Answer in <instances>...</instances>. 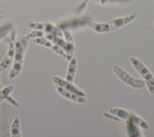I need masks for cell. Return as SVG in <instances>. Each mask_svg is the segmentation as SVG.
I'll use <instances>...</instances> for the list:
<instances>
[{
    "label": "cell",
    "instance_id": "9",
    "mask_svg": "<svg viewBox=\"0 0 154 137\" xmlns=\"http://www.w3.org/2000/svg\"><path fill=\"white\" fill-rule=\"evenodd\" d=\"M76 69H77V60H76V58L73 57L72 59L69 61L67 74L66 76V80L70 82H73Z\"/></svg>",
    "mask_w": 154,
    "mask_h": 137
},
{
    "label": "cell",
    "instance_id": "10",
    "mask_svg": "<svg viewBox=\"0 0 154 137\" xmlns=\"http://www.w3.org/2000/svg\"><path fill=\"white\" fill-rule=\"evenodd\" d=\"M11 136L20 137V120L18 116H15L11 126Z\"/></svg>",
    "mask_w": 154,
    "mask_h": 137
},
{
    "label": "cell",
    "instance_id": "1",
    "mask_svg": "<svg viewBox=\"0 0 154 137\" xmlns=\"http://www.w3.org/2000/svg\"><path fill=\"white\" fill-rule=\"evenodd\" d=\"M137 16V14H132L128 16L115 18L106 22H96L87 21V25L94 32L97 33H105L111 32L116 29L125 26L133 21Z\"/></svg>",
    "mask_w": 154,
    "mask_h": 137
},
{
    "label": "cell",
    "instance_id": "11",
    "mask_svg": "<svg viewBox=\"0 0 154 137\" xmlns=\"http://www.w3.org/2000/svg\"><path fill=\"white\" fill-rule=\"evenodd\" d=\"M109 112L112 114H114L116 115L117 116L119 117L120 118L122 119L123 121H127L131 113L128 111L126 110L125 109H122V108H114V109H109Z\"/></svg>",
    "mask_w": 154,
    "mask_h": 137
},
{
    "label": "cell",
    "instance_id": "12",
    "mask_svg": "<svg viewBox=\"0 0 154 137\" xmlns=\"http://www.w3.org/2000/svg\"><path fill=\"white\" fill-rule=\"evenodd\" d=\"M63 48L66 53V59L67 61L69 62L73 57L75 51V45L73 41L66 42V43Z\"/></svg>",
    "mask_w": 154,
    "mask_h": 137
},
{
    "label": "cell",
    "instance_id": "16",
    "mask_svg": "<svg viewBox=\"0 0 154 137\" xmlns=\"http://www.w3.org/2000/svg\"><path fill=\"white\" fill-rule=\"evenodd\" d=\"M45 34V33L42 30H35L32 31V32L28 33L27 35L25 36V37L29 40L30 39H35L37 37H43Z\"/></svg>",
    "mask_w": 154,
    "mask_h": 137
},
{
    "label": "cell",
    "instance_id": "13",
    "mask_svg": "<svg viewBox=\"0 0 154 137\" xmlns=\"http://www.w3.org/2000/svg\"><path fill=\"white\" fill-rule=\"evenodd\" d=\"M14 89L13 85H8L0 90V103L6 100V98L13 92Z\"/></svg>",
    "mask_w": 154,
    "mask_h": 137
},
{
    "label": "cell",
    "instance_id": "6",
    "mask_svg": "<svg viewBox=\"0 0 154 137\" xmlns=\"http://www.w3.org/2000/svg\"><path fill=\"white\" fill-rule=\"evenodd\" d=\"M16 36V31L13 30L11 31L10 37H8V48L7 54L4 59L0 62V73L6 70L12 63L14 60L15 53V38Z\"/></svg>",
    "mask_w": 154,
    "mask_h": 137
},
{
    "label": "cell",
    "instance_id": "19",
    "mask_svg": "<svg viewBox=\"0 0 154 137\" xmlns=\"http://www.w3.org/2000/svg\"><path fill=\"white\" fill-rule=\"evenodd\" d=\"M6 101H7L8 103H10L11 104H12L13 106H15V107H19V104H18V103L17 102V101H15V100L13 98V97H11V96H10V95L6 98V100H5Z\"/></svg>",
    "mask_w": 154,
    "mask_h": 137
},
{
    "label": "cell",
    "instance_id": "23",
    "mask_svg": "<svg viewBox=\"0 0 154 137\" xmlns=\"http://www.w3.org/2000/svg\"><path fill=\"white\" fill-rule=\"evenodd\" d=\"M153 2H154V0H153Z\"/></svg>",
    "mask_w": 154,
    "mask_h": 137
},
{
    "label": "cell",
    "instance_id": "20",
    "mask_svg": "<svg viewBox=\"0 0 154 137\" xmlns=\"http://www.w3.org/2000/svg\"><path fill=\"white\" fill-rule=\"evenodd\" d=\"M108 0H100V4L102 5H105L106 4V2L108 1Z\"/></svg>",
    "mask_w": 154,
    "mask_h": 137
},
{
    "label": "cell",
    "instance_id": "8",
    "mask_svg": "<svg viewBox=\"0 0 154 137\" xmlns=\"http://www.w3.org/2000/svg\"><path fill=\"white\" fill-rule=\"evenodd\" d=\"M55 88L57 92L63 98L78 103H85L87 102L86 97L80 96L75 93L66 91L64 89L55 85Z\"/></svg>",
    "mask_w": 154,
    "mask_h": 137
},
{
    "label": "cell",
    "instance_id": "14",
    "mask_svg": "<svg viewBox=\"0 0 154 137\" xmlns=\"http://www.w3.org/2000/svg\"><path fill=\"white\" fill-rule=\"evenodd\" d=\"M12 29V25L10 23L3 24L0 25V40L5 37Z\"/></svg>",
    "mask_w": 154,
    "mask_h": 137
},
{
    "label": "cell",
    "instance_id": "15",
    "mask_svg": "<svg viewBox=\"0 0 154 137\" xmlns=\"http://www.w3.org/2000/svg\"><path fill=\"white\" fill-rule=\"evenodd\" d=\"M32 42L34 43H35L36 45L44 46L45 47L50 48H51L52 45H53L51 41H49L46 37H43L32 39Z\"/></svg>",
    "mask_w": 154,
    "mask_h": 137
},
{
    "label": "cell",
    "instance_id": "3",
    "mask_svg": "<svg viewBox=\"0 0 154 137\" xmlns=\"http://www.w3.org/2000/svg\"><path fill=\"white\" fill-rule=\"evenodd\" d=\"M130 62L143 78L149 92L154 94V77L149 69L135 57H131L130 58Z\"/></svg>",
    "mask_w": 154,
    "mask_h": 137
},
{
    "label": "cell",
    "instance_id": "7",
    "mask_svg": "<svg viewBox=\"0 0 154 137\" xmlns=\"http://www.w3.org/2000/svg\"><path fill=\"white\" fill-rule=\"evenodd\" d=\"M52 82L54 83L55 85L58 86L66 91H70L71 92L75 93L77 95L82 97H86V93L79 89L78 87L76 86L75 84H73V82H70L69 81L66 80V79H63L61 77L54 76L52 78Z\"/></svg>",
    "mask_w": 154,
    "mask_h": 137
},
{
    "label": "cell",
    "instance_id": "5",
    "mask_svg": "<svg viewBox=\"0 0 154 137\" xmlns=\"http://www.w3.org/2000/svg\"><path fill=\"white\" fill-rule=\"evenodd\" d=\"M127 121V131L129 136H141V132L138 128L140 127L144 129H149L148 124L141 118L136 114L131 113Z\"/></svg>",
    "mask_w": 154,
    "mask_h": 137
},
{
    "label": "cell",
    "instance_id": "21",
    "mask_svg": "<svg viewBox=\"0 0 154 137\" xmlns=\"http://www.w3.org/2000/svg\"><path fill=\"white\" fill-rule=\"evenodd\" d=\"M2 88H1V83H0V90Z\"/></svg>",
    "mask_w": 154,
    "mask_h": 137
},
{
    "label": "cell",
    "instance_id": "4",
    "mask_svg": "<svg viewBox=\"0 0 154 137\" xmlns=\"http://www.w3.org/2000/svg\"><path fill=\"white\" fill-rule=\"evenodd\" d=\"M112 70L119 80L132 88L141 89L146 86V83L143 80L132 77L118 65H114L112 66Z\"/></svg>",
    "mask_w": 154,
    "mask_h": 137
},
{
    "label": "cell",
    "instance_id": "2",
    "mask_svg": "<svg viewBox=\"0 0 154 137\" xmlns=\"http://www.w3.org/2000/svg\"><path fill=\"white\" fill-rule=\"evenodd\" d=\"M29 40L25 36L18 39L15 42V53L13 60V66L9 72L8 78L13 80L16 78L21 72L26 51L29 44Z\"/></svg>",
    "mask_w": 154,
    "mask_h": 137
},
{
    "label": "cell",
    "instance_id": "22",
    "mask_svg": "<svg viewBox=\"0 0 154 137\" xmlns=\"http://www.w3.org/2000/svg\"><path fill=\"white\" fill-rule=\"evenodd\" d=\"M153 26H154V22H153Z\"/></svg>",
    "mask_w": 154,
    "mask_h": 137
},
{
    "label": "cell",
    "instance_id": "17",
    "mask_svg": "<svg viewBox=\"0 0 154 137\" xmlns=\"http://www.w3.org/2000/svg\"><path fill=\"white\" fill-rule=\"evenodd\" d=\"M51 48L56 54L62 56L64 58H66L65 51H64V50L61 46H58V45H57L56 44H53Z\"/></svg>",
    "mask_w": 154,
    "mask_h": 137
},
{
    "label": "cell",
    "instance_id": "18",
    "mask_svg": "<svg viewBox=\"0 0 154 137\" xmlns=\"http://www.w3.org/2000/svg\"><path fill=\"white\" fill-rule=\"evenodd\" d=\"M103 115L106 117V118H108V119H110L111 120H114V121H120V122H122V121H123V120L121 118H120L119 117L117 116L116 115H114V114H112V113H103Z\"/></svg>",
    "mask_w": 154,
    "mask_h": 137
}]
</instances>
